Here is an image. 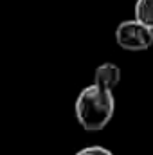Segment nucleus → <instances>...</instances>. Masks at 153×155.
I'll use <instances>...</instances> for the list:
<instances>
[{
  "label": "nucleus",
  "mask_w": 153,
  "mask_h": 155,
  "mask_svg": "<svg viewBox=\"0 0 153 155\" xmlns=\"http://www.w3.org/2000/svg\"><path fill=\"white\" fill-rule=\"evenodd\" d=\"M115 97L110 88L101 85H90L79 92L76 99L77 123L88 132L103 130L114 117Z\"/></svg>",
  "instance_id": "obj_1"
},
{
  "label": "nucleus",
  "mask_w": 153,
  "mask_h": 155,
  "mask_svg": "<svg viewBox=\"0 0 153 155\" xmlns=\"http://www.w3.org/2000/svg\"><path fill=\"white\" fill-rule=\"evenodd\" d=\"M115 41L124 51H146L153 45V29L139 20H124L115 29Z\"/></svg>",
  "instance_id": "obj_2"
},
{
  "label": "nucleus",
  "mask_w": 153,
  "mask_h": 155,
  "mask_svg": "<svg viewBox=\"0 0 153 155\" xmlns=\"http://www.w3.org/2000/svg\"><path fill=\"white\" fill-rule=\"evenodd\" d=\"M119 81H121V69L115 63H103L96 69V74H94L96 85H101L105 88L114 90L119 85Z\"/></svg>",
  "instance_id": "obj_3"
},
{
  "label": "nucleus",
  "mask_w": 153,
  "mask_h": 155,
  "mask_svg": "<svg viewBox=\"0 0 153 155\" xmlns=\"http://www.w3.org/2000/svg\"><path fill=\"white\" fill-rule=\"evenodd\" d=\"M135 20L153 29V0H137L135 2Z\"/></svg>",
  "instance_id": "obj_4"
},
{
  "label": "nucleus",
  "mask_w": 153,
  "mask_h": 155,
  "mask_svg": "<svg viewBox=\"0 0 153 155\" xmlns=\"http://www.w3.org/2000/svg\"><path fill=\"white\" fill-rule=\"evenodd\" d=\"M76 155H114L108 148H103V146H86L83 150H79Z\"/></svg>",
  "instance_id": "obj_5"
}]
</instances>
